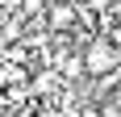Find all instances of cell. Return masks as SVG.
Masks as SVG:
<instances>
[{
    "mask_svg": "<svg viewBox=\"0 0 121 117\" xmlns=\"http://www.w3.org/2000/svg\"><path fill=\"white\" fill-rule=\"evenodd\" d=\"M100 117H121V105L117 100H100Z\"/></svg>",
    "mask_w": 121,
    "mask_h": 117,
    "instance_id": "3957f363",
    "label": "cell"
},
{
    "mask_svg": "<svg viewBox=\"0 0 121 117\" xmlns=\"http://www.w3.org/2000/svg\"><path fill=\"white\" fill-rule=\"evenodd\" d=\"M17 117H34V113H29V109H21V113H17Z\"/></svg>",
    "mask_w": 121,
    "mask_h": 117,
    "instance_id": "277c9868",
    "label": "cell"
},
{
    "mask_svg": "<svg viewBox=\"0 0 121 117\" xmlns=\"http://www.w3.org/2000/svg\"><path fill=\"white\" fill-rule=\"evenodd\" d=\"M75 25V0H50L46 4V29L50 34H67Z\"/></svg>",
    "mask_w": 121,
    "mask_h": 117,
    "instance_id": "7a4b0ae2",
    "label": "cell"
},
{
    "mask_svg": "<svg viewBox=\"0 0 121 117\" xmlns=\"http://www.w3.org/2000/svg\"><path fill=\"white\" fill-rule=\"evenodd\" d=\"M84 67H88V75H96V80H109L113 71H121V50L113 46L104 34H96V38L84 46Z\"/></svg>",
    "mask_w": 121,
    "mask_h": 117,
    "instance_id": "6da1fadb",
    "label": "cell"
}]
</instances>
